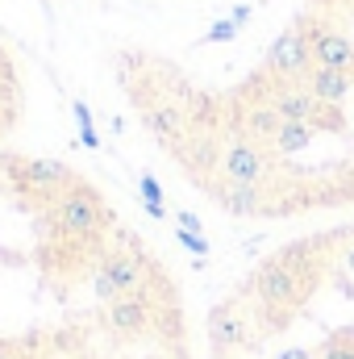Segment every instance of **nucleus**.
I'll return each mask as SVG.
<instances>
[{
    "label": "nucleus",
    "instance_id": "nucleus-2",
    "mask_svg": "<svg viewBox=\"0 0 354 359\" xmlns=\"http://www.w3.org/2000/svg\"><path fill=\"white\" fill-rule=\"evenodd\" d=\"M313 67V42L304 29H283L267 50V72L279 80H309Z\"/></svg>",
    "mask_w": 354,
    "mask_h": 359
},
{
    "label": "nucleus",
    "instance_id": "nucleus-10",
    "mask_svg": "<svg viewBox=\"0 0 354 359\" xmlns=\"http://www.w3.org/2000/svg\"><path fill=\"white\" fill-rule=\"evenodd\" d=\"M275 359H317V355H313L309 347H283V351H279Z\"/></svg>",
    "mask_w": 354,
    "mask_h": 359
},
{
    "label": "nucleus",
    "instance_id": "nucleus-7",
    "mask_svg": "<svg viewBox=\"0 0 354 359\" xmlns=\"http://www.w3.org/2000/svg\"><path fill=\"white\" fill-rule=\"evenodd\" d=\"M313 138H317V130H313V126H304V121H283V126L275 130L271 147H275L279 155H300Z\"/></svg>",
    "mask_w": 354,
    "mask_h": 359
},
{
    "label": "nucleus",
    "instance_id": "nucleus-9",
    "mask_svg": "<svg viewBox=\"0 0 354 359\" xmlns=\"http://www.w3.org/2000/svg\"><path fill=\"white\" fill-rule=\"evenodd\" d=\"M234 34H238V25H234V21H221V25L208 29V42H229Z\"/></svg>",
    "mask_w": 354,
    "mask_h": 359
},
{
    "label": "nucleus",
    "instance_id": "nucleus-1",
    "mask_svg": "<svg viewBox=\"0 0 354 359\" xmlns=\"http://www.w3.org/2000/svg\"><path fill=\"white\" fill-rule=\"evenodd\" d=\"M246 292L259 301V305H275V309H300L304 297H309V284L304 276H296V268L288 259H267L263 268L250 276Z\"/></svg>",
    "mask_w": 354,
    "mask_h": 359
},
{
    "label": "nucleus",
    "instance_id": "nucleus-11",
    "mask_svg": "<svg viewBox=\"0 0 354 359\" xmlns=\"http://www.w3.org/2000/svg\"><path fill=\"white\" fill-rule=\"evenodd\" d=\"M346 268L354 271V247H351V251H346Z\"/></svg>",
    "mask_w": 354,
    "mask_h": 359
},
{
    "label": "nucleus",
    "instance_id": "nucleus-4",
    "mask_svg": "<svg viewBox=\"0 0 354 359\" xmlns=\"http://www.w3.org/2000/svg\"><path fill=\"white\" fill-rule=\"evenodd\" d=\"M313 63L317 67H334V72H354V42L338 29H313Z\"/></svg>",
    "mask_w": 354,
    "mask_h": 359
},
{
    "label": "nucleus",
    "instance_id": "nucleus-3",
    "mask_svg": "<svg viewBox=\"0 0 354 359\" xmlns=\"http://www.w3.org/2000/svg\"><path fill=\"white\" fill-rule=\"evenodd\" d=\"M267 104L279 113V121H304L313 130H334L342 126V117H334L330 104H321L309 88H279L275 96H267Z\"/></svg>",
    "mask_w": 354,
    "mask_h": 359
},
{
    "label": "nucleus",
    "instance_id": "nucleus-8",
    "mask_svg": "<svg viewBox=\"0 0 354 359\" xmlns=\"http://www.w3.org/2000/svg\"><path fill=\"white\" fill-rule=\"evenodd\" d=\"M317 359H354V330H338L325 339V347L317 351Z\"/></svg>",
    "mask_w": 354,
    "mask_h": 359
},
{
    "label": "nucleus",
    "instance_id": "nucleus-5",
    "mask_svg": "<svg viewBox=\"0 0 354 359\" xmlns=\"http://www.w3.org/2000/svg\"><path fill=\"white\" fill-rule=\"evenodd\" d=\"M304 88L313 92L321 104H330V109H338L346 96H351V72H334V67H313L309 72V80H304Z\"/></svg>",
    "mask_w": 354,
    "mask_h": 359
},
{
    "label": "nucleus",
    "instance_id": "nucleus-6",
    "mask_svg": "<svg viewBox=\"0 0 354 359\" xmlns=\"http://www.w3.org/2000/svg\"><path fill=\"white\" fill-rule=\"evenodd\" d=\"M213 196L221 201L225 213H238V217L263 213V192H259V188H217Z\"/></svg>",
    "mask_w": 354,
    "mask_h": 359
}]
</instances>
